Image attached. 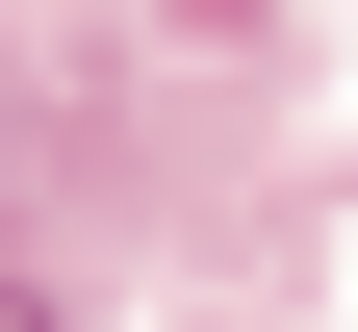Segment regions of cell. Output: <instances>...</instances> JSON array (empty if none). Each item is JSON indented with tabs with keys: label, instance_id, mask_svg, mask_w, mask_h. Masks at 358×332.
<instances>
[{
	"label": "cell",
	"instance_id": "cell-1",
	"mask_svg": "<svg viewBox=\"0 0 358 332\" xmlns=\"http://www.w3.org/2000/svg\"><path fill=\"white\" fill-rule=\"evenodd\" d=\"M0 332H52V307H26V281H0Z\"/></svg>",
	"mask_w": 358,
	"mask_h": 332
}]
</instances>
